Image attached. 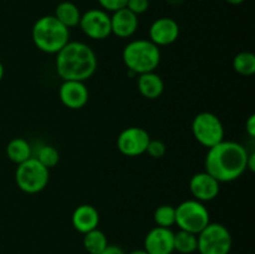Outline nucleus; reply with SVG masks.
Wrapping results in <instances>:
<instances>
[{"label": "nucleus", "mask_w": 255, "mask_h": 254, "mask_svg": "<svg viewBox=\"0 0 255 254\" xmlns=\"http://www.w3.org/2000/svg\"><path fill=\"white\" fill-rule=\"evenodd\" d=\"M248 152L241 143L234 141H222L208 148L204 166L206 172L221 182L238 179L247 169Z\"/></svg>", "instance_id": "obj_1"}, {"label": "nucleus", "mask_w": 255, "mask_h": 254, "mask_svg": "<svg viewBox=\"0 0 255 254\" xmlns=\"http://www.w3.org/2000/svg\"><path fill=\"white\" fill-rule=\"evenodd\" d=\"M56 72L64 81L85 82L97 69L94 50L81 41H69L56 54Z\"/></svg>", "instance_id": "obj_2"}, {"label": "nucleus", "mask_w": 255, "mask_h": 254, "mask_svg": "<svg viewBox=\"0 0 255 254\" xmlns=\"http://www.w3.org/2000/svg\"><path fill=\"white\" fill-rule=\"evenodd\" d=\"M31 37L40 51L57 54L69 42L70 32L54 15H45L35 21Z\"/></svg>", "instance_id": "obj_3"}, {"label": "nucleus", "mask_w": 255, "mask_h": 254, "mask_svg": "<svg viewBox=\"0 0 255 254\" xmlns=\"http://www.w3.org/2000/svg\"><path fill=\"white\" fill-rule=\"evenodd\" d=\"M122 60L127 69L133 74L152 72L161 62V50L151 40H133L125 46Z\"/></svg>", "instance_id": "obj_4"}, {"label": "nucleus", "mask_w": 255, "mask_h": 254, "mask_svg": "<svg viewBox=\"0 0 255 254\" xmlns=\"http://www.w3.org/2000/svg\"><path fill=\"white\" fill-rule=\"evenodd\" d=\"M15 182L25 193H39L49 183V169L42 166L35 157H30L25 162L17 164Z\"/></svg>", "instance_id": "obj_5"}, {"label": "nucleus", "mask_w": 255, "mask_h": 254, "mask_svg": "<svg viewBox=\"0 0 255 254\" xmlns=\"http://www.w3.org/2000/svg\"><path fill=\"white\" fill-rule=\"evenodd\" d=\"M209 223V212L203 202L187 199L176 207V224L181 231L198 234Z\"/></svg>", "instance_id": "obj_6"}, {"label": "nucleus", "mask_w": 255, "mask_h": 254, "mask_svg": "<svg viewBox=\"0 0 255 254\" xmlns=\"http://www.w3.org/2000/svg\"><path fill=\"white\" fill-rule=\"evenodd\" d=\"M232 244L231 232L221 223H209L197 234V252L199 254H229Z\"/></svg>", "instance_id": "obj_7"}, {"label": "nucleus", "mask_w": 255, "mask_h": 254, "mask_svg": "<svg viewBox=\"0 0 255 254\" xmlns=\"http://www.w3.org/2000/svg\"><path fill=\"white\" fill-rule=\"evenodd\" d=\"M194 138L203 147L211 148L224 139V127L217 115L212 112H201L192 122Z\"/></svg>", "instance_id": "obj_8"}, {"label": "nucleus", "mask_w": 255, "mask_h": 254, "mask_svg": "<svg viewBox=\"0 0 255 254\" xmlns=\"http://www.w3.org/2000/svg\"><path fill=\"white\" fill-rule=\"evenodd\" d=\"M80 29L92 40H105L111 35V17L102 9H90L81 14Z\"/></svg>", "instance_id": "obj_9"}, {"label": "nucleus", "mask_w": 255, "mask_h": 254, "mask_svg": "<svg viewBox=\"0 0 255 254\" xmlns=\"http://www.w3.org/2000/svg\"><path fill=\"white\" fill-rule=\"evenodd\" d=\"M149 137L142 127H127L117 137V148L126 157H137L146 153Z\"/></svg>", "instance_id": "obj_10"}, {"label": "nucleus", "mask_w": 255, "mask_h": 254, "mask_svg": "<svg viewBox=\"0 0 255 254\" xmlns=\"http://www.w3.org/2000/svg\"><path fill=\"white\" fill-rule=\"evenodd\" d=\"M149 40L157 46H167L178 39L179 25L172 17H159L149 26Z\"/></svg>", "instance_id": "obj_11"}, {"label": "nucleus", "mask_w": 255, "mask_h": 254, "mask_svg": "<svg viewBox=\"0 0 255 254\" xmlns=\"http://www.w3.org/2000/svg\"><path fill=\"white\" fill-rule=\"evenodd\" d=\"M219 182L206 171L193 174L189 181V191L199 202L213 201L219 194Z\"/></svg>", "instance_id": "obj_12"}, {"label": "nucleus", "mask_w": 255, "mask_h": 254, "mask_svg": "<svg viewBox=\"0 0 255 254\" xmlns=\"http://www.w3.org/2000/svg\"><path fill=\"white\" fill-rule=\"evenodd\" d=\"M174 233L171 228L154 227L144 238V251L148 254H172Z\"/></svg>", "instance_id": "obj_13"}, {"label": "nucleus", "mask_w": 255, "mask_h": 254, "mask_svg": "<svg viewBox=\"0 0 255 254\" xmlns=\"http://www.w3.org/2000/svg\"><path fill=\"white\" fill-rule=\"evenodd\" d=\"M60 101L70 110H80L89 101V90L82 81H64L59 90Z\"/></svg>", "instance_id": "obj_14"}, {"label": "nucleus", "mask_w": 255, "mask_h": 254, "mask_svg": "<svg viewBox=\"0 0 255 254\" xmlns=\"http://www.w3.org/2000/svg\"><path fill=\"white\" fill-rule=\"evenodd\" d=\"M111 34L126 39L132 36L138 29V16L127 7L120 9L111 15Z\"/></svg>", "instance_id": "obj_15"}, {"label": "nucleus", "mask_w": 255, "mask_h": 254, "mask_svg": "<svg viewBox=\"0 0 255 254\" xmlns=\"http://www.w3.org/2000/svg\"><path fill=\"white\" fill-rule=\"evenodd\" d=\"M71 222L77 232L85 234L99 227L100 214L91 204H81L72 213Z\"/></svg>", "instance_id": "obj_16"}, {"label": "nucleus", "mask_w": 255, "mask_h": 254, "mask_svg": "<svg viewBox=\"0 0 255 254\" xmlns=\"http://www.w3.org/2000/svg\"><path fill=\"white\" fill-rule=\"evenodd\" d=\"M137 87L139 94L148 100H156L163 94L164 82L162 77L154 71L138 75Z\"/></svg>", "instance_id": "obj_17"}, {"label": "nucleus", "mask_w": 255, "mask_h": 254, "mask_svg": "<svg viewBox=\"0 0 255 254\" xmlns=\"http://www.w3.org/2000/svg\"><path fill=\"white\" fill-rule=\"evenodd\" d=\"M54 16L64 26H66L67 29H71V27L79 26L80 19H81V12H80L79 7L74 2L61 1L60 4H57Z\"/></svg>", "instance_id": "obj_18"}, {"label": "nucleus", "mask_w": 255, "mask_h": 254, "mask_svg": "<svg viewBox=\"0 0 255 254\" xmlns=\"http://www.w3.org/2000/svg\"><path fill=\"white\" fill-rule=\"evenodd\" d=\"M6 156L14 163L20 164L31 157V147L24 138H12L6 146Z\"/></svg>", "instance_id": "obj_19"}, {"label": "nucleus", "mask_w": 255, "mask_h": 254, "mask_svg": "<svg viewBox=\"0 0 255 254\" xmlns=\"http://www.w3.org/2000/svg\"><path fill=\"white\" fill-rule=\"evenodd\" d=\"M84 247L89 254H101L104 249L109 246L107 237L100 229H94L84 234Z\"/></svg>", "instance_id": "obj_20"}, {"label": "nucleus", "mask_w": 255, "mask_h": 254, "mask_svg": "<svg viewBox=\"0 0 255 254\" xmlns=\"http://www.w3.org/2000/svg\"><path fill=\"white\" fill-rule=\"evenodd\" d=\"M173 249L181 254H192L197 252V234L179 229L173 236Z\"/></svg>", "instance_id": "obj_21"}, {"label": "nucleus", "mask_w": 255, "mask_h": 254, "mask_svg": "<svg viewBox=\"0 0 255 254\" xmlns=\"http://www.w3.org/2000/svg\"><path fill=\"white\" fill-rule=\"evenodd\" d=\"M233 69L242 76H252L255 72V55L253 52L242 51L233 59Z\"/></svg>", "instance_id": "obj_22"}, {"label": "nucleus", "mask_w": 255, "mask_h": 254, "mask_svg": "<svg viewBox=\"0 0 255 254\" xmlns=\"http://www.w3.org/2000/svg\"><path fill=\"white\" fill-rule=\"evenodd\" d=\"M153 219L157 227L171 228L176 224V208L169 204H162L154 211Z\"/></svg>", "instance_id": "obj_23"}, {"label": "nucleus", "mask_w": 255, "mask_h": 254, "mask_svg": "<svg viewBox=\"0 0 255 254\" xmlns=\"http://www.w3.org/2000/svg\"><path fill=\"white\" fill-rule=\"evenodd\" d=\"M35 158H36L42 166H45L47 169H50L59 163L60 154H59V151H57L55 147L49 146V144H47V146L40 147V149L37 151V154Z\"/></svg>", "instance_id": "obj_24"}, {"label": "nucleus", "mask_w": 255, "mask_h": 254, "mask_svg": "<svg viewBox=\"0 0 255 254\" xmlns=\"http://www.w3.org/2000/svg\"><path fill=\"white\" fill-rule=\"evenodd\" d=\"M166 143L161 139H149L146 152L152 158H162L166 154Z\"/></svg>", "instance_id": "obj_25"}, {"label": "nucleus", "mask_w": 255, "mask_h": 254, "mask_svg": "<svg viewBox=\"0 0 255 254\" xmlns=\"http://www.w3.org/2000/svg\"><path fill=\"white\" fill-rule=\"evenodd\" d=\"M126 7L138 16L139 14H143L148 10L149 0H127Z\"/></svg>", "instance_id": "obj_26"}, {"label": "nucleus", "mask_w": 255, "mask_h": 254, "mask_svg": "<svg viewBox=\"0 0 255 254\" xmlns=\"http://www.w3.org/2000/svg\"><path fill=\"white\" fill-rule=\"evenodd\" d=\"M100 4V6L102 7V10L105 11H117L120 9H124L126 7L127 0H97Z\"/></svg>", "instance_id": "obj_27"}, {"label": "nucleus", "mask_w": 255, "mask_h": 254, "mask_svg": "<svg viewBox=\"0 0 255 254\" xmlns=\"http://www.w3.org/2000/svg\"><path fill=\"white\" fill-rule=\"evenodd\" d=\"M246 131L249 137L254 138L255 137V115L252 114L246 121Z\"/></svg>", "instance_id": "obj_28"}, {"label": "nucleus", "mask_w": 255, "mask_h": 254, "mask_svg": "<svg viewBox=\"0 0 255 254\" xmlns=\"http://www.w3.org/2000/svg\"><path fill=\"white\" fill-rule=\"evenodd\" d=\"M101 254H126L124 249L119 246H107Z\"/></svg>", "instance_id": "obj_29"}, {"label": "nucleus", "mask_w": 255, "mask_h": 254, "mask_svg": "<svg viewBox=\"0 0 255 254\" xmlns=\"http://www.w3.org/2000/svg\"><path fill=\"white\" fill-rule=\"evenodd\" d=\"M247 169L251 172L255 171V153H248V158H247Z\"/></svg>", "instance_id": "obj_30"}, {"label": "nucleus", "mask_w": 255, "mask_h": 254, "mask_svg": "<svg viewBox=\"0 0 255 254\" xmlns=\"http://www.w3.org/2000/svg\"><path fill=\"white\" fill-rule=\"evenodd\" d=\"M226 1L231 5H241V4H243L246 0H226Z\"/></svg>", "instance_id": "obj_31"}, {"label": "nucleus", "mask_w": 255, "mask_h": 254, "mask_svg": "<svg viewBox=\"0 0 255 254\" xmlns=\"http://www.w3.org/2000/svg\"><path fill=\"white\" fill-rule=\"evenodd\" d=\"M128 254H148V253H147L144 249H137V251H132L131 253H128Z\"/></svg>", "instance_id": "obj_32"}, {"label": "nucleus", "mask_w": 255, "mask_h": 254, "mask_svg": "<svg viewBox=\"0 0 255 254\" xmlns=\"http://www.w3.org/2000/svg\"><path fill=\"white\" fill-rule=\"evenodd\" d=\"M2 77H4V66H2L1 61H0V81H1Z\"/></svg>", "instance_id": "obj_33"}]
</instances>
